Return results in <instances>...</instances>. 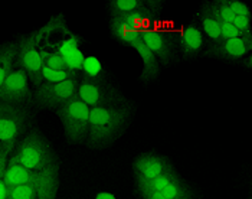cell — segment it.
<instances>
[{
    "mask_svg": "<svg viewBox=\"0 0 252 199\" xmlns=\"http://www.w3.org/2000/svg\"><path fill=\"white\" fill-rule=\"evenodd\" d=\"M133 117L134 104L131 101L121 105L90 108V130L85 144L95 150L113 146L126 134Z\"/></svg>",
    "mask_w": 252,
    "mask_h": 199,
    "instance_id": "cell-1",
    "label": "cell"
},
{
    "mask_svg": "<svg viewBox=\"0 0 252 199\" xmlns=\"http://www.w3.org/2000/svg\"><path fill=\"white\" fill-rule=\"evenodd\" d=\"M7 163L20 165L33 170H42L52 165L61 163V160L48 137L39 127L33 126L16 143L12 153L9 155Z\"/></svg>",
    "mask_w": 252,
    "mask_h": 199,
    "instance_id": "cell-2",
    "label": "cell"
},
{
    "mask_svg": "<svg viewBox=\"0 0 252 199\" xmlns=\"http://www.w3.org/2000/svg\"><path fill=\"white\" fill-rule=\"evenodd\" d=\"M59 169L61 163L52 165L42 170H33L20 165L7 163L1 180L4 186L33 185L38 189V199H57L59 189Z\"/></svg>",
    "mask_w": 252,
    "mask_h": 199,
    "instance_id": "cell-3",
    "label": "cell"
},
{
    "mask_svg": "<svg viewBox=\"0 0 252 199\" xmlns=\"http://www.w3.org/2000/svg\"><path fill=\"white\" fill-rule=\"evenodd\" d=\"M77 94L90 108L121 105L130 101L118 90L117 85L107 78L105 74H82L78 84Z\"/></svg>",
    "mask_w": 252,
    "mask_h": 199,
    "instance_id": "cell-4",
    "label": "cell"
},
{
    "mask_svg": "<svg viewBox=\"0 0 252 199\" xmlns=\"http://www.w3.org/2000/svg\"><path fill=\"white\" fill-rule=\"evenodd\" d=\"M35 114L32 105L16 107L0 101V141L9 155L16 143L33 127Z\"/></svg>",
    "mask_w": 252,
    "mask_h": 199,
    "instance_id": "cell-5",
    "label": "cell"
},
{
    "mask_svg": "<svg viewBox=\"0 0 252 199\" xmlns=\"http://www.w3.org/2000/svg\"><path fill=\"white\" fill-rule=\"evenodd\" d=\"M110 29H111L113 38L117 42H120L126 46H130L138 52L140 58L143 61V71L140 74V81H143V82L155 81L160 74L161 65L158 64V61L153 55V52L144 43L140 32L134 28H131L123 19L110 20Z\"/></svg>",
    "mask_w": 252,
    "mask_h": 199,
    "instance_id": "cell-6",
    "label": "cell"
},
{
    "mask_svg": "<svg viewBox=\"0 0 252 199\" xmlns=\"http://www.w3.org/2000/svg\"><path fill=\"white\" fill-rule=\"evenodd\" d=\"M69 144H85L90 130V107L75 94L55 111Z\"/></svg>",
    "mask_w": 252,
    "mask_h": 199,
    "instance_id": "cell-7",
    "label": "cell"
},
{
    "mask_svg": "<svg viewBox=\"0 0 252 199\" xmlns=\"http://www.w3.org/2000/svg\"><path fill=\"white\" fill-rule=\"evenodd\" d=\"M79 78H65L61 81H43L33 91L32 107L35 111H57L71 97L78 93Z\"/></svg>",
    "mask_w": 252,
    "mask_h": 199,
    "instance_id": "cell-8",
    "label": "cell"
},
{
    "mask_svg": "<svg viewBox=\"0 0 252 199\" xmlns=\"http://www.w3.org/2000/svg\"><path fill=\"white\" fill-rule=\"evenodd\" d=\"M15 68L25 71L35 88L45 81L43 62L40 52L36 48V32L23 35L18 39V54L15 60Z\"/></svg>",
    "mask_w": 252,
    "mask_h": 199,
    "instance_id": "cell-9",
    "label": "cell"
},
{
    "mask_svg": "<svg viewBox=\"0 0 252 199\" xmlns=\"http://www.w3.org/2000/svg\"><path fill=\"white\" fill-rule=\"evenodd\" d=\"M147 48L153 52L160 65H170L179 55V33L166 29H152L140 32Z\"/></svg>",
    "mask_w": 252,
    "mask_h": 199,
    "instance_id": "cell-10",
    "label": "cell"
},
{
    "mask_svg": "<svg viewBox=\"0 0 252 199\" xmlns=\"http://www.w3.org/2000/svg\"><path fill=\"white\" fill-rule=\"evenodd\" d=\"M32 99L33 91L29 87L26 72L15 68L0 85V101L16 107H28L32 105Z\"/></svg>",
    "mask_w": 252,
    "mask_h": 199,
    "instance_id": "cell-11",
    "label": "cell"
},
{
    "mask_svg": "<svg viewBox=\"0 0 252 199\" xmlns=\"http://www.w3.org/2000/svg\"><path fill=\"white\" fill-rule=\"evenodd\" d=\"M252 51V38H232L218 42L208 43L202 52L203 57L222 61L226 64H236L244 61Z\"/></svg>",
    "mask_w": 252,
    "mask_h": 199,
    "instance_id": "cell-12",
    "label": "cell"
},
{
    "mask_svg": "<svg viewBox=\"0 0 252 199\" xmlns=\"http://www.w3.org/2000/svg\"><path fill=\"white\" fill-rule=\"evenodd\" d=\"M173 167L175 166L169 158L158 155L156 152L141 153L133 162L134 179H153Z\"/></svg>",
    "mask_w": 252,
    "mask_h": 199,
    "instance_id": "cell-13",
    "label": "cell"
},
{
    "mask_svg": "<svg viewBox=\"0 0 252 199\" xmlns=\"http://www.w3.org/2000/svg\"><path fill=\"white\" fill-rule=\"evenodd\" d=\"M205 49V35L196 22L189 23L179 33V52L183 60H194Z\"/></svg>",
    "mask_w": 252,
    "mask_h": 199,
    "instance_id": "cell-14",
    "label": "cell"
},
{
    "mask_svg": "<svg viewBox=\"0 0 252 199\" xmlns=\"http://www.w3.org/2000/svg\"><path fill=\"white\" fill-rule=\"evenodd\" d=\"M199 16H200V25H202V29L205 32V35L208 36V43H218L222 40L220 36V31H219V25H218V20L212 13V9H211V1H205L202 6H200V12H199Z\"/></svg>",
    "mask_w": 252,
    "mask_h": 199,
    "instance_id": "cell-15",
    "label": "cell"
},
{
    "mask_svg": "<svg viewBox=\"0 0 252 199\" xmlns=\"http://www.w3.org/2000/svg\"><path fill=\"white\" fill-rule=\"evenodd\" d=\"M180 175L177 173L176 167L164 172L163 175L153 178V179H134L136 180V191L137 194L140 192H161L169 183L177 179Z\"/></svg>",
    "mask_w": 252,
    "mask_h": 199,
    "instance_id": "cell-16",
    "label": "cell"
},
{
    "mask_svg": "<svg viewBox=\"0 0 252 199\" xmlns=\"http://www.w3.org/2000/svg\"><path fill=\"white\" fill-rule=\"evenodd\" d=\"M16 54H18V40H9L0 43V85L15 69Z\"/></svg>",
    "mask_w": 252,
    "mask_h": 199,
    "instance_id": "cell-17",
    "label": "cell"
},
{
    "mask_svg": "<svg viewBox=\"0 0 252 199\" xmlns=\"http://www.w3.org/2000/svg\"><path fill=\"white\" fill-rule=\"evenodd\" d=\"M161 194L167 199H197L196 191L182 176L169 183Z\"/></svg>",
    "mask_w": 252,
    "mask_h": 199,
    "instance_id": "cell-18",
    "label": "cell"
},
{
    "mask_svg": "<svg viewBox=\"0 0 252 199\" xmlns=\"http://www.w3.org/2000/svg\"><path fill=\"white\" fill-rule=\"evenodd\" d=\"M141 7H144V0H110L108 1V10H110L111 19L124 18Z\"/></svg>",
    "mask_w": 252,
    "mask_h": 199,
    "instance_id": "cell-19",
    "label": "cell"
},
{
    "mask_svg": "<svg viewBox=\"0 0 252 199\" xmlns=\"http://www.w3.org/2000/svg\"><path fill=\"white\" fill-rule=\"evenodd\" d=\"M42 62H43V68L48 66L54 71L59 72H69V74H75V71L72 69V66L69 65V62L65 60L62 55L59 54H46V52H40Z\"/></svg>",
    "mask_w": 252,
    "mask_h": 199,
    "instance_id": "cell-20",
    "label": "cell"
},
{
    "mask_svg": "<svg viewBox=\"0 0 252 199\" xmlns=\"http://www.w3.org/2000/svg\"><path fill=\"white\" fill-rule=\"evenodd\" d=\"M6 199H38V189L33 185L6 186Z\"/></svg>",
    "mask_w": 252,
    "mask_h": 199,
    "instance_id": "cell-21",
    "label": "cell"
},
{
    "mask_svg": "<svg viewBox=\"0 0 252 199\" xmlns=\"http://www.w3.org/2000/svg\"><path fill=\"white\" fill-rule=\"evenodd\" d=\"M216 20H218V25H219V31H220L222 40L232 39V38H242L241 32L233 26L232 23L223 22V20L219 19V18H216Z\"/></svg>",
    "mask_w": 252,
    "mask_h": 199,
    "instance_id": "cell-22",
    "label": "cell"
},
{
    "mask_svg": "<svg viewBox=\"0 0 252 199\" xmlns=\"http://www.w3.org/2000/svg\"><path fill=\"white\" fill-rule=\"evenodd\" d=\"M251 20V18H245V16H235L232 25L241 32L242 38H252Z\"/></svg>",
    "mask_w": 252,
    "mask_h": 199,
    "instance_id": "cell-23",
    "label": "cell"
},
{
    "mask_svg": "<svg viewBox=\"0 0 252 199\" xmlns=\"http://www.w3.org/2000/svg\"><path fill=\"white\" fill-rule=\"evenodd\" d=\"M229 9L232 10V13L235 16H245V18H251V10L250 7L244 3V1H239V0H226Z\"/></svg>",
    "mask_w": 252,
    "mask_h": 199,
    "instance_id": "cell-24",
    "label": "cell"
},
{
    "mask_svg": "<svg viewBox=\"0 0 252 199\" xmlns=\"http://www.w3.org/2000/svg\"><path fill=\"white\" fill-rule=\"evenodd\" d=\"M144 6H146V9L150 10V13L156 19L158 20L161 10H163V6H164V0H144Z\"/></svg>",
    "mask_w": 252,
    "mask_h": 199,
    "instance_id": "cell-25",
    "label": "cell"
},
{
    "mask_svg": "<svg viewBox=\"0 0 252 199\" xmlns=\"http://www.w3.org/2000/svg\"><path fill=\"white\" fill-rule=\"evenodd\" d=\"M7 162H9V152H7V149L3 146V143L0 141V180L3 179V175H4Z\"/></svg>",
    "mask_w": 252,
    "mask_h": 199,
    "instance_id": "cell-26",
    "label": "cell"
},
{
    "mask_svg": "<svg viewBox=\"0 0 252 199\" xmlns=\"http://www.w3.org/2000/svg\"><path fill=\"white\" fill-rule=\"evenodd\" d=\"M140 199H167L161 192H140L138 194Z\"/></svg>",
    "mask_w": 252,
    "mask_h": 199,
    "instance_id": "cell-27",
    "label": "cell"
}]
</instances>
